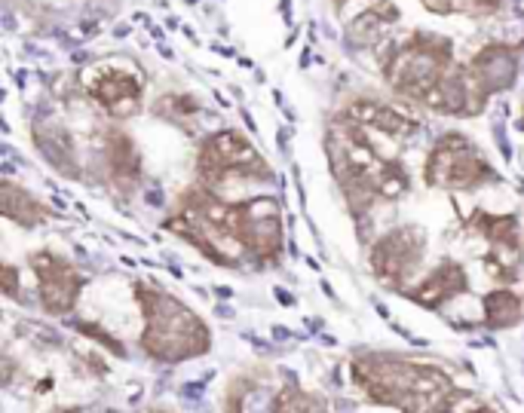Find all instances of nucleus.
Returning a JSON list of instances; mask_svg holds the SVG:
<instances>
[{
    "label": "nucleus",
    "mask_w": 524,
    "mask_h": 413,
    "mask_svg": "<svg viewBox=\"0 0 524 413\" xmlns=\"http://www.w3.org/2000/svg\"><path fill=\"white\" fill-rule=\"evenodd\" d=\"M427 236L420 227H399L374 242L371 248V269L386 288H405L408 276L423 258Z\"/></svg>",
    "instance_id": "7"
},
{
    "label": "nucleus",
    "mask_w": 524,
    "mask_h": 413,
    "mask_svg": "<svg viewBox=\"0 0 524 413\" xmlns=\"http://www.w3.org/2000/svg\"><path fill=\"white\" fill-rule=\"evenodd\" d=\"M3 279H6V294L16 297V269H12V267H3Z\"/></svg>",
    "instance_id": "20"
},
{
    "label": "nucleus",
    "mask_w": 524,
    "mask_h": 413,
    "mask_svg": "<svg viewBox=\"0 0 524 413\" xmlns=\"http://www.w3.org/2000/svg\"><path fill=\"white\" fill-rule=\"evenodd\" d=\"M236 218V236L245 251L261 263H276L282 251V220L279 202L270 196H254L249 202L233 205Z\"/></svg>",
    "instance_id": "6"
},
{
    "label": "nucleus",
    "mask_w": 524,
    "mask_h": 413,
    "mask_svg": "<svg viewBox=\"0 0 524 413\" xmlns=\"http://www.w3.org/2000/svg\"><path fill=\"white\" fill-rule=\"evenodd\" d=\"M463 291H469V279H466L463 267H460L457 260H445V263H438L408 297L417 300L420 306H427V309H438L442 303H448L451 297L463 294Z\"/></svg>",
    "instance_id": "12"
},
{
    "label": "nucleus",
    "mask_w": 524,
    "mask_h": 413,
    "mask_svg": "<svg viewBox=\"0 0 524 413\" xmlns=\"http://www.w3.org/2000/svg\"><path fill=\"white\" fill-rule=\"evenodd\" d=\"M187 3H196V0H187Z\"/></svg>",
    "instance_id": "24"
},
{
    "label": "nucleus",
    "mask_w": 524,
    "mask_h": 413,
    "mask_svg": "<svg viewBox=\"0 0 524 413\" xmlns=\"http://www.w3.org/2000/svg\"><path fill=\"white\" fill-rule=\"evenodd\" d=\"M31 267L40 285L44 309L53 312V316H65V312L74 309L83 288V276L74 269V263H68L53 251H37L31 254Z\"/></svg>",
    "instance_id": "8"
},
{
    "label": "nucleus",
    "mask_w": 524,
    "mask_h": 413,
    "mask_svg": "<svg viewBox=\"0 0 524 413\" xmlns=\"http://www.w3.org/2000/svg\"><path fill=\"white\" fill-rule=\"evenodd\" d=\"M353 380L368 401L402 413H448L466 398L442 367L386 352L359 355L353 361Z\"/></svg>",
    "instance_id": "1"
},
{
    "label": "nucleus",
    "mask_w": 524,
    "mask_h": 413,
    "mask_svg": "<svg viewBox=\"0 0 524 413\" xmlns=\"http://www.w3.org/2000/svg\"><path fill=\"white\" fill-rule=\"evenodd\" d=\"M55 413H74V410H55Z\"/></svg>",
    "instance_id": "23"
},
{
    "label": "nucleus",
    "mask_w": 524,
    "mask_h": 413,
    "mask_svg": "<svg viewBox=\"0 0 524 413\" xmlns=\"http://www.w3.org/2000/svg\"><path fill=\"white\" fill-rule=\"evenodd\" d=\"M469 227L491 242L494 251L518 254V220H515V215H481L478 211L469 220Z\"/></svg>",
    "instance_id": "15"
},
{
    "label": "nucleus",
    "mask_w": 524,
    "mask_h": 413,
    "mask_svg": "<svg viewBox=\"0 0 524 413\" xmlns=\"http://www.w3.org/2000/svg\"><path fill=\"white\" fill-rule=\"evenodd\" d=\"M494 172L481 153L472 147L469 138L457 132H448L445 138H438V144L429 153L427 162V181L433 187L445 190H476L485 181H491Z\"/></svg>",
    "instance_id": "4"
},
{
    "label": "nucleus",
    "mask_w": 524,
    "mask_h": 413,
    "mask_svg": "<svg viewBox=\"0 0 524 413\" xmlns=\"http://www.w3.org/2000/svg\"><path fill=\"white\" fill-rule=\"evenodd\" d=\"M469 70L476 74L481 89H485L487 95H494V92H506V89L515 86V77H518V59H515V52L509 46L491 44L469 61Z\"/></svg>",
    "instance_id": "11"
},
{
    "label": "nucleus",
    "mask_w": 524,
    "mask_h": 413,
    "mask_svg": "<svg viewBox=\"0 0 524 413\" xmlns=\"http://www.w3.org/2000/svg\"><path fill=\"white\" fill-rule=\"evenodd\" d=\"M273 413H325V401L297 386H286L273 398Z\"/></svg>",
    "instance_id": "19"
},
{
    "label": "nucleus",
    "mask_w": 524,
    "mask_h": 413,
    "mask_svg": "<svg viewBox=\"0 0 524 413\" xmlns=\"http://www.w3.org/2000/svg\"><path fill=\"white\" fill-rule=\"evenodd\" d=\"M346 119L365 126V129L393 135V138H405V135L417 132V119H411L405 113L386 108V104H377V102H356L346 111Z\"/></svg>",
    "instance_id": "13"
},
{
    "label": "nucleus",
    "mask_w": 524,
    "mask_h": 413,
    "mask_svg": "<svg viewBox=\"0 0 524 413\" xmlns=\"http://www.w3.org/2000/svg\"><path fill=\"white\" fill-rule=\"evenodd\" d=\"M429 12H442V16H491L500 10V0H423Z\"/></svg>",
    "instance_id": "18"
},
{
    "label": "nucleus",
    "mask_w": 524,
    "mask_h": 413,
    "mask_svg": "<svg viewBox=\"0 0 524 413\" xmlns=\"http://www.w3.org/2000/svg\"><path fill=\"white\" fill-rule=\"evenodd\" d=\"M472 413H497L494 407H478V410H472Z\"/></svg>",
    "instance_id": "21"
},
{
    "label": "nucleus",
    "mask_w": 524,
    "mask_h": 413,
    "mask_svg": "<svg viewBox=\"0 0 524 413\" xmlns=\"http://www.w3.org/2000/svg\"><path fill=\"white\" fill-rule=\"evenodd\" d=\"M451 70V40L436 34H417L386 61V83L399 95L427 102L442 77Z\"/></svg>",
    "instance_id": "3"
},
{
    "label": "nucleus",
    "mask_w": 524,
    "mask_h": 413,
    "mask_svg": "<svg viewBox=\"0 0 524 413\" xmlns=\"http://www.w3.org/2000/svg\"><path fill=\"white\" fill-rule=\"evenodd\" d=\"M200 175L205 184H221L227 181V177H258V181H267L270 175V169H267V162L258 156V151L249 144V141L243 138L239 132H218L212 135L209 141L203 144L200 151Z\"/></svg>",
    "instance_id": "5"
},
{
    "label": "nucleus",
    "mask_w": 524,
    "mask_h": 413,
    "mask_svg": "<svg viewBox=\"0 0 524 413\" xmlns=\"http://www.w3.org/2000/svg\"><path fill=\"white\" fill-rule=\"evenodd\" d=\"M485 316H487L485 318L487 327L503 331V327H512V325L521 322L524 303H521V297L515 294V291H506V288L491 291V294L485 297Z\"/></svg>",
    "instance_id": "17"
},
{
    "label": "nucleus",
    "mask_w": 524,
    "mask_h": 413,
    "mask_svg": "<svg viewBox=\"0 0 524 413\" xmlns=\"http://www.w3.org/2000/svg\"><path fill=\"white\" fill-rule=\"evenodd\" d=\"M83 86H86L92 102L102 104V108L117 119L132 117L141 104V80L132 70L92 68L89 74L83 77Z\"/></svg>",
    "instance_id": "9"
},
{
    "label": "nucleus",
    "mask_w": 524,
    "mask_h": 413,
    "mask_svg": "<svg viewBox=\"0 0 524 413\" xmlns=\"http://www.w3.org/2000/svg\"><path fill=\"white\" fill-rule=\"evenodd\" d=\"M0 205H3V215L16 224H25V227H34L46 218V209L37 202L28 190H19L12 181H3L0 184Z\"/></svg>",
    "instance_id": "16"
},
{
    "label": "nucleus",
    "mask_w": 524,
    "mask_h": 413,
    "mask_svg": "<svg viewBox=\"0 0 524 413\" xmlns=\"http://www.w3.org/2000/svg\"><path fill=\"white\" fill-rule=\"evenodd\" d=\"M335 3H337V6H344V3H346V0H335Z\"/></svg>",
    "instance_id": "22"
},
{
    "label": "nucleus",
    "mask_w": 524,
    "mask_h": 413,
    "mask_svg": "<svg viewBox=\"0 0 524 413\" xmlns=\"http://www.w3.org/2000/svg\"><path fill=\"white\" fill-rule=\"evenodd\" d=\"M108 172L114 177L117 187L126 190V193L141 181V156H138L129 135L111 132V138H108Z\"/></svg>",
    "instance_id": "14"
},
{
    "label": "nucleus",
    "mask_w": 524,
    "mask_h": 413,
    "mask_svg": "<svg viewBox=\"0 0 524 413\" xmlns=\"http://www.w3.org/2000/svg\"><path fill=\"white\" fill-rule=\"evenodd\" d=\"M485 102L487 92L481 89V83L476 80L469 65H463V68H451L423 104L436 113H448V117H463V113L476 117L485 108Z\"/></svg>",
    "instance_id": "10"
},
{
    "label": "nucleus",
    "mask_w": 524,
    "mask_h": 413,
    "mask_svg": "<svg viewBox=\"0 0 524 413\" xmlns=\"http://www.w3.org/2000/svg\"><path fill=\"white\" fill-rule=\"evenodd\" d=\"M135 294L147 318L144 334H141V349L153 361H184L209 352V327L178 297L151 288L144 282L135 285Z\"/></svg>",
    "instance_id": "2"
}]
</instances>
